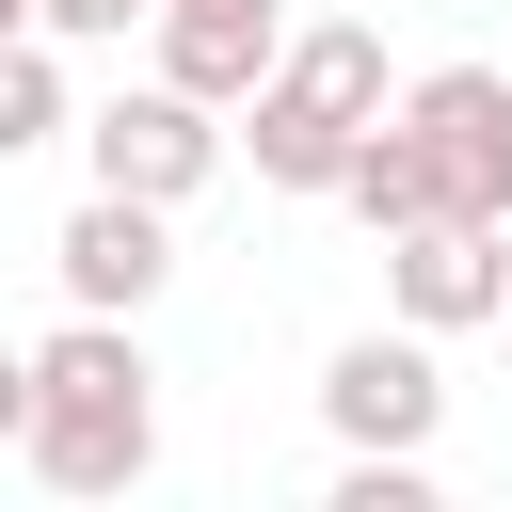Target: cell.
<instances>
[{"label": "cell", "instance_id": "obj_1", "mask_svg": "<svg viewBox=\"0 0 512 512\" xmlns=\"http://www.w3.org/2000/svg\"><path fill=\"white\" fill-rule=\"evenodd\" d=\"M0 432H16V464L48 480V496H128L144 464H160V368H144V336L112 320V304H64L32 352H16V384H0Z\"/></svg>", "mask_w": 512, "mask_h": 512}, {"label": "cell", "instance_id": "obj_2", "mask_svg": "<svg viewBox=\"0 0 512 512\" xmlns=\"http://www.w3.org/2000/svg\"><path fill=\"white\" fill-rule=\"evenodd\" d=\"M384 112H400L384 32H368V16H320V32H288V64L240 96V160H256V192H352V160H368Z\"/></svg>", "mask_w": 512, "mask_h": 512}, {"label": "cell", "instance_id": "obj_3", "mask_svg": "<svg viewBox=\"0 0 512 512\" xmlns=\"http://www.w3.org/2000/svg\"><path fill=\"white\" fill-rule=\"evenodd\" d=\"M384 128H400V160H416L432 208L512 224V64H432V80H400Z\"/></svg>", "mask_w": 512, "mask_h": 512}, {"label": "cell", "instance_id": "obj_4", "mask_svg": "<svg viewBox=\"0 0 512 512\" xmlns=\"http://www.w3.org/2000/svg\"><path fill=\"white\" fill-rule=\"evenodd\" d=\"M224 144H240L224 96H192V80H160V64H144L112 112H80V160H96L112 192H160V208H192V192L224 176Z\"/></svg>", "mask_w": 512, "mask_h": 512}, {"label": "cell", "instance_id": "obj_5", "mask_svg": "<svg viewBox=\"0 0 512 512\" xmlns=\"http://www.w3.org/2000/svg\"><path fill=\"white\" fill-rule=\"evenodd\" d=\"M320 432H336V448H432V432H448V368H432V320L336 336V352H320Z\"/></svg>", "mask_w": 512, "mask_h": 512}, {"label": "cell", "instance_id": "obj_6", "mask_svg": "<svg viewBox=\"0 0 512 512\" xmlns=\"http://www.w3.org/2000/svg\"><path fill=\"white\" fill-rule=\"evenodd\" d=\"M48 272H64V304H112V320H144L160 288H176V208L160 192H80L64 208V240H48Z\"/></svg>", "mask_w": 512, "mask_h": 512}, {"label": "cell", "instance_id": "obj_7", "mask_svg": "<svg viewBox=\"0 0 512 512\" xmlns=\"http://www.w3.org/2000/svg\"><path fill=\"white\" fill-rule=\"evenodd\" d=\"M384 304H400V320H432V336L512 320V224H464V208L400 224V240H384Z\"/></svg>", "mask_w": 512, "mask_h": 512}, {"label": "cell", "instance_id": "obj_8", "mask_svg": "<svg viewBox=\"0 0 512 512\" xmlns=\"http://www.w3.org/2000/svg\"><path fill=\"white\" fill-rule=\"evenodd\" d=\"M144 32H160V80H192V96H224V112L288 64V0H160Z\"/></svg>", "mask_w": 512, "mask_h": 512}, {"label": "cell", "instance_id": "obj_9", "mask_svg": "<svg viewBox=\"0 0 512 512\" xmlns=\"http://www.w3.org/2000/svg\"><path fill=\"white\" fill-rule=\"evenodd\" d=\"M80 112H64V32H32L16 16V48H0V160H32V144H64Z\"/></svg>", "mask_w": 512, "mask_h": 512}, {"label": "cell", "instance_id": "obj_10", "mask_svg": "<svg viewBox=\"0 0 512 512\" xmlns=\"http://www.w3.org/2000/svg\"><path fill=\"white\" fill-rule=\"evenodd\" d=\"M336 512H432V448H336Z\"/></svg>", "mask_w": 512, "mask_h": 512}, {"label": "cell", "instance_id": "obj_11", "mask_svg": "<svg viewBox=\"0 0 512 512\" xmlns=\"http://www.w3.org/2000/svg\"><path fill=\"white\" fill-rule=\"evenodd\" d=\"M16 16H32V32H64V48H112V32H128V16H160V0H16Z\"/></svg>", "mask_w": 512, "mask_h": 512}]
</instances>
